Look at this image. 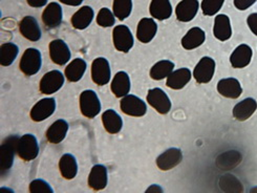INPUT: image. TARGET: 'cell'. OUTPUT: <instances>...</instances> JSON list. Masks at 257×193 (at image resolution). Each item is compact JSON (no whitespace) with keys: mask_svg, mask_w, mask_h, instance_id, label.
<instances>
[{"mask_svg":"<svg viewBox=\"0 0 257 193\" xmlns=\"http://www.w3.org/2000/svg\"><path fill=\"white\" fill-rule=\"evenodd\" d=\"M42 66V55L39 50L35 48L27 49L23 53L20 62V71L28 77L36 75Z\"/></svg>","mask_w":257,"mask_h":193,"instance_id":"6da1fadb","label":"cell"},{"mask_svg":"<svg viewBox=\"0 0 257 193\" xmlns=\"http://www.w3.org/2000/svg\"><path fill=\"white\" fill-rule=\"evenodd\" d=\"M80 110L81 113L88 119L96 118L102 108L100 99L95 90L86 89L80 95Z\"/></svg>","mask_w":257,"mask_h":193,"instance_id":"7a4b0ae2","label":"cell"},{"mask_svg":"<svg viewBox=\"0 0 257 193\" xmlns=\"http://www.w3.org/2000/svg\"><path fill=\"white\" fill-rule=\"evenodd\" d=\"M17 153L21 160L31 162L35 160L39 154V144L37 138L32 133L23 134L19 137L17 143Z\"/></svg>","mask_w":257,"mask_h":193,"instance_id":"3957f363","label":"cell"},{"mask_svg":"<svg viewBox=\"0 0 257 193\" xmlns=\"http://www.w3.org/2000/svg\"><path fill=\"white\" fill-rule=\"evenodd\" d=\"M112 41L115 50L121 53H128L134 48L135 44L132 31L124 25L114 27L112 31Z\"/></svg>","mask_w":257,"mask_h":193,"instance_id":"277c9868","label":"cell"},{"mask_svg":"<svg viewBox=\"0 0 257 193\" xmlns=\"http://www.w3.org/2000/svg\"><path fill=\"white\" fill-rule=\"evenodd\" d=\"M111 78L110 64L107 59L99 57L91 63V79L95 84L104 86L109 83Z\"/></svg>","mask_w":257,"mask_h":193,"instance_id":"5b68a950","label":"cell"},{"mask_svg":"<svg viewBox=\"0 0 257 193\" xmlns=\"http://www.w3.org/2000/svg\"><path fill=\"white\" fill-rule=\"evenodd\" d=\"M120 108L127 116L140 118L146 115L147 105L145 102L135 95H127L120 101Z\"/></svg>","mask_w":257,"mask_h":193,"instance_id":"8992f818","label":"cell"},{"mask_svg":"<svg viewBox=\"0 0 257 193\" xmlns=\"http://www.w3.org/2000/svg\"><path fill=\"white\" fill-rule=\"evenodd\" d=\"M64 82V75L60 71H51L41 78L39 83L40 92L44 95H53L62 88Z\"/></svg>","mask_w":257,"mask_h":193,"instance_id":"52a82bcc","label":"cell"},{"mask_svg":"<svg viewBox=\"0 0 257 193\" xmlns=\"http://www.w3.org/2000/svg\"><path fill=\"white\" fill-rule=\"evenodd\" d=\"M215 61L211 57H203L193 71V77L198 84H206L212 80L215 73Z\"/></svg>","mask_w":257,"mask_h":193,"instance_id":"ba28073f","label":"cell"},{"mask_svg":"<svg viewBox=\"0 0 257 193\" xmlns=\"http://www.w3.org/2000/svg\"><path fill=\"white\" fill-rule=\"evenodd\" d=\"M147 102L151 107H154L161 115H167L171 109V101L168 95L159 87L148 90Z\"/></svg>","mask_w":257,"mask_h":193,"instance_id":"9c48e42d","label":"cell"},{"mask_svg":"<svg viewBox=\"0 0 257 193\" xmlns=\"http://www.w3.org/2000/svg\"><path fill=\"white\" fill-rule=\"evenodd\" d=\"M18 140V135H10L2 144V175H5L13 165Z\"/></svg>","mask_w":257,"mask_h":193,"instance_id":"30bf717a","label":"cell"},{"mask_svg":"<svg viewBox=\"0 0 257 193\" xmlns=\"http://www.w3.org/2000/svg\"><path fill=\"white\" fill-rule=\"evenodd\" d=\"M57 107L54 98H44L38 101L31 109L30 116L34 122H42L50 118Z\"/></svg>","mask_w":257,"mask_h":193,"instance_id":"8fae6325","label":"cell"},{"mask_svg":"<svg viewBox=\"0 0 257 193\" xmlns=\"http://www.w3.org/2000/svg\"><path fill=\"white\" fill-rule=\"evenodd\" d=\"M49 50L52 61L57 65H65L71 60V50L62 39L53 40L49 45Z\"/></svg>","mask_w":257,"mask_h":193,"instance_id":"7c38bea8","label":"cell"},{"mask_svg":"<svg viewBox=\"0 0 257 193\" xmlns=\"http://www.w3.org/2000/svg\"><path fill=\"white\" fill-rule=\"evenodd\" d=\"M62 8L58 3H51L45 7L42 13V22L46 29H56L62 24Z\"/></svg>","mask_w":257,"mask_h":193,"instance_id":"4fadbf2b","label":"cell"},{"mask_svg":"<svg viewBox=\"0 0 257 193\" xmlns=\"http://www.w3.org/2000/svg\"><path fill=\"white\" fill-rule=\"evenodd\" d=\"M19 32L26 39L36 42L41 39L42 33L37 19L33 16H26L19 22Z\"/></svg>","mask_w":257,"mask_h":193,"instance_id":"5bb4252c","label":"cell"},{"mask_svg":"<svg viewBox=\"0 0 257 193\" xmlns=\"http://www.w3.org/2000/svg\"><path fill=\"white\" fill-rule=\"evenodd\" d=\"M108 183L107 168L102 164L93 165L88 175V186L92 190L100 191L106 188Z\"/></svg>","mask_w":257,"mask_h":193,"instance_id":"9a60e30c","label":"cell"},{"mask_svg":"<svg viewBox=\"0 0 257 193\" xmlns=\"http://www.w3.org/2000/svg\"><path fill=\"white\" fill-rule=\"evenodd\" d=\"M183 160V153L180 148H169L165 150L162 154L157 157V165L163 170V171H168V170L177 167Z\"/></svg>","mask_w":257,"mask_h":193,"instance_id":"2e32d148","label":"cell"},{"mask_svg":"<svg viewBox=\"0 0 257 193\" xmlns=\"http://www.w3.org/2000/svg\"><path fill=\"white\" fill-rule=\"evenodd\" d=\"M158 33V25L154 18H142L137 27V38L142 43L153 41Z\"/></svg>","mask_w":257,"mask_h":193,"instance_id":"e0dca14e","label":"cell"},{"mask_svg":"<svg viewBox=\"0 0 257 193\" xmlns=\"http://www.w3.org/2000/svg\"><path fill=\"white\" fill-rule=\"evenodd\" d=\"M253 51L248 44H240L230 56V63L234 69H243L250 64Z\"/></svg>","mask_w":257,"mask_h":193,"instance_id":"ac0fdd59","label":"cell"},{"mask_svg":"<svg viewBox=\"0 0 257 193\" xmlns=\"http://www.w3.org/2000/svg\"><path fill=\"white\" fill-rule=\"evenodd\" d=\"M217 92L225 98L237 99L242 94V87L237 79L225 78L218 81Z\"/></svg>","mask_w":257,"mask_h":193,"instance_id":"d6986e66","label":"cell"},{"mask_svg":"<svg viewBox=\"0 0 257 193\" xmlns=\"http://www.w3.org/2000/svg\"><path fill=\"white\" fill-rule=\"evenodd\" d=\"M200 4L198 0H182L175 8V16L181 22H189L196 16Z\"/></svg>","mask_w":257,"mask_h":193,"instance_id":"ffe728a7","label":"cell"},{"mask_svg":"<svg viewBox=\"0 0 257 193\" xmlns=\"http://www.w3.org/2000/svg\"><path fill=\"white\" fill-rule=\"evenodd\" d=\"M131 87V78L126 72L121 71L114 75L110 84V89L116 98H123L130 95Z\"/></svg>","mask_w":257,"mask_h":193,"instance_id":"44dd1931","label":"cell"},{"mask_svg":"<svg viewBox=\"0 0 257 193\" xmlns=\"http://www.w3.org/2000/svg\"><path fill=\"white\" fill-rule=\"evenodd\" d=\"M257 109V102L253 98H246L233 108V117L239 122L247 121Z\"/></svg>","mask_w":257,"mask_h":193,"instance_id":"7402d4cb","label":"cell"},{"mask_svg":"<svg viewBox=\"0 0 257 193\" xmlns=\"http://www.w3.org/2000/svg\"><path fill=\"white\" fill-rule=\"evenodd\" d=\"M206 40V34L201 28H192L186 33V35L182 38V47L187 51H192L201 45Z\"/></svg>","mask_w":257,"mask_h":193,"instance_id":"603a6c76","label":"cell"},{"mask_svg":"<svg viewBox=\"0 0 257 193\" xmlns=\"http://www.w3.org/2000/svg\"><path fill=\"white\" fill-rule=\"evenodd\" d=\"M93 17H95V12H93L91 7L89 6L81 7V9L77 11L71 19L72 26L76 30H80V31L85 30L91 25Z\"/></svg>","mask_w":257,"mask_h":193,"instance_id":"cb8c5ba5","label":"cell"},{"mask_svg":"<svg viewBox=\"0 0 257 193\" xmlns=\"http://www.w3.org/2000/svg\"><path fill=\"white\" fill-rule=\"evenodd\" d=\"M192 76L193 75L189 69H187V67H183V69L173 71L167 77L166 85L171 89H175V90L182 89L190 82Z\"/></svg>","mask_w":257,"mask_h":193,"instance_id":"d4e9b609","label":"cell"},{"mask_svg":"<svg viewBox=\"0 0 257 193\" xmlns=\"http://www.w3.org/2000/svg\"><path fill=\"white\" fill-rule=\"evenodd\" d=\"M213 35L219 41H227L232 37L230 18L225 14H219L214 19Z\"/></svg>","mask_w":257,"mask_h":193,"instance_id":"484cf974","label":"cell"},{"mask_svg":"<svg viewBox=\"0 0 257 193\" xmlns=\"http://www.w3.org/2000/svg\"><path fill=\"white\" fill-rule=\"evenodd\" d=\"M68 128L69 125L65 120H57L46 130V139L52 144H59L65 139Z\"/></svg>","mask_w":257,"mask_h":193,"instance_id":"4316f807","label":"cell"},{"mask_svg":"<svg viewBox=\"0 0 257 193\" xmlns=\"http://www.w3.org/2000/svg\"><path fill=\"white\" fill-rule=\"evenodd\" d=\"M149 13L154 19L166 20L172 15V6L170 0H151Z\"/></svg>","mask_w":257,"mask_h":193,"instance_id":"83f0119b","label":"cell"},{"mask_svg":"<svg viewBox=\"0 0 257 193\" xmlns=\"http://www.w3.org/2000/svg\"><path fill=\"white\" fill-rule=\"evenodd\" d=\"M102 123L105 130L111 134L119 133L123 128V120L113 109H107L102 113Z\"/></svg>","mask_w":257,"mask_h":193,"instance_id":"f1b7e54d","label":"cell"},{"mask_svg":"<svg viewBox=\"0 0 257 193\" xmlns=\"http://www.w3.org/2000/svg\"><path fill=\"white\" fill-rule=\"evenodd\" d=\"M87 69V63L84 59L76 58L69 62L65 67L64 75L69 82H78L83 78Z\"/></svg>","mask_w":257,"mask_h":193,"instance_id":"f546056e","label":"cell"},{"mask_svg":"<svg viewBox=\"0 0 257 193\" xmlns=\"http://www.w3.org/2000/svg\"><path fill=\"white\" fill-rule=\"evenodd\" d=\"M59 170L63 178H75L78 173V163L76 157L71 153L63 154L59 161Z\"/></svg>","mask_w":257,"mask_h":193,"instance_id":"4dcf8cb0","label":"cell"},{"mask_svg":"<svg viewBox=\"0 0 257 193\" xmlns=\"http://www.w3.org/2000/svg\"><path fill=\"white\" fill-rule=\"evenodd\" d=\"M174 63L170 60H161L157 62L150 70V77L156 81L167 78L174 70Z\"/></svg>","mask_w":257,"mask_h":193,"instance_id":"1f68e13d","label":"cell"},{"mask_svg":"<svg viewBox=\"0 0 257 193\" xmlns=\"http://www.w3.org/2000/svg\"><path fill=\"white\" fill-rule=\"evenodd\" d=\"M19 54V48L15 43L7 42L0 48V63L3 66L8 67L14 63Z\"/></svg>","mask_w":257,"mask_h":193,"instance_id":"d6a6232c","label":"cell"},{"mask_svg":"<svg viewBox=\"0 0 257 193\" xmlns=\"http://www.w3.org/2000/svg\"><path fill=\"white\" fill-rule=\"evenodd\" d=\"M133 11V0H113L112 12L119 20L123 21L128 18Z\"/></svg>","mask_w":257,"mask_h":193,"instance_id":"836d02e7","label":"cell"},{"mask_svg":"<svg viewBox=\"0 0 257 193\" xmlns=\"http://www.w3.org/2000/svg\"><path fill=\"white\" fill-rule=\"evenodd\" d=\"M225 0H203L201 9L205 16H214L223 8Z\"/></svg>","mask_w":257,"mask_h":193,"instance_id":"e575fe53","label":"cell"},{"mask_svg":"<svg viewBox=\"0 0 257 193\" xmlns=\"http://www.w3.org/2000/svg\"><path fill=\"white\" fill-rule=\"evenodd\" d=\"M97 24L101 28H110L115 24V16L113 12L107 8H102L97 16Z\"/></svg>","mask_w":257,"mask_h":193,"instance_id":"d590c367","label":"cell"},{"mask_svg":"<svg viewBox=\"0 0 257 193\" xmlns=\"http://www.w3.org/2000/svg\"><path fill=\"white\" fill-rule=\"evenodd\" d=\"M29 190L31 193H54V189L48 183V181L37 178L31 181L29 186Z\"/></svg>","mask_w":257,"mask_h":193,"instance_id":"8d00e7d4","label":"cell"},{"mask_svg":"<svg viewBox=\"0 0 257 193\" xmlns=\"http://www.w3.org/2000/svg\"><path fill=\"white\" fill-rule=\"evenodd\" d=\"M256 2L257 0H234V6L239 11H246Z\"/></svg>","mask_w":257,"mask_h":193,"instance_id":"74e56055","label":"cell"},{"mask_svg":"<svg viewBox=\"0 0 257 193\" xmlns=\"http://www.w3.org/2000/svg\"><path fill=\"white\" fill-rule=\"evenodd\" d=\"M247 25L254 35L257 36V13H252L248 16Z\"/></svg>","mask_w":257,"mask_h":193,"instance_id":"f35d334b","label":"cell"},{"mask_svg":"<svg viewBox=\"0 0 257 193\" xmlns=\"http://www.w3.org/2000/svg\"><path fill=\"white\" fill-rule=\"evenodd\" d=\"M27 3L31 8L39 9L48 5V0H27Z\"/></svg>","mask_w":257,"mask_h":193,"instance_id":"ab89813d","label":"cell"},{"mask_svg":"<svg viewBox=\"0 0 257 193\" xmlns=\"http://www.w3.org/2000/svg\"><path fill=\"white\" fill-rule=\"evenodd\" d=\"M59 2L63 5L69 6V7H79L82 5L84 0H59Z\"/></svg>","mask_w":257,"mask_h":193,"instance_id":"60d3db41","label":"cell"},{"mask_svg":"<svg viewBox=\"0 0 257 193\" xmlns=\"http://www.w3.org/2000/svg\"><path fill=\"white\" fill-rule=\"evenodd\" d=\"M158 189H160V190H162V188H160L159 186H157V185H154V186H151L150 188H148L146 191L148 192V191H153V190H158Z\"/></svg>","mask_w":257,"mask_h":193,"instance_id":"b9f144b4","label":"cell"}]
</instances>
